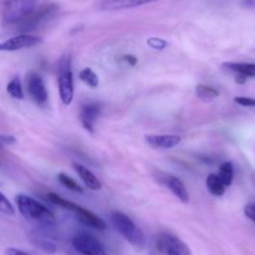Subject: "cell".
Returning a JSON list of instances; mask_svg holds the SVG:
<instances>
[{"label": "cell", "instance_id": "cell-18", "mask_svg": "<svg viewBox=\"0 0 255 255\" xmlns=\"http://www.w3.org/2000/svg\"><path fill=\"white\" fill-rule=\"evenodd\" d=\"M31 243L35 245L38 249L43 250V252L48 253V254H55L56 250H58V247L55 245V243H53L51 240L46 239V238L40 237V235L35 234L30 238Z\"/></svg>", "mask_w": 255, "mask_h": 255}, {"label": "cell", "instance_id": "cell-10", "mask_svg": "<svg viewBox=\"0 0 255 255\" xmlns=\"http://www.w3.org/2000/svg\"><path fill=\"white\" fill-rule=\"evenodd\" d=\"M158 179L161 184H164L173 193L174 197L178 198L181 203L185 204V203L189 202V191L180 179H178L174 175H170V174H161L160 178Z\"/></svg>", "mask_w": 255, "mask_h": 255}, {"label": "cell", "instance_id": "cell-21", "mask_svg": "<svg viewBox=\"0 0 255 255\" xmlns=\"http://www.w3.org/2000/svg\"><path fill=\"white\" fill-rule=\"evenodd\" d=\"M6 92H8V94L10 95L11 98H14V99H24L23 85H21L19 77L13 78V79L8 83V85H6Z\"/></svg>", "mask_w": 255, "mask_h": 255}, {"label": "cell", "instance_id": "cell-4", "mask_svg": "<svg viewBox=\"0 0 255 255\" xmlns=\"http://www.w3.org/2000/svg\"><path fill=\"white\" fill-rule=\"evenodd\" d=\"M59 95L64 105H70L74 99V79H73L72 59L69 55L61 56L58 64Z\"/></svg>", "mask_w": 255, "mask_h": 255}, {"label": "cell", "instance_id": "cell-22", "mask_svg": "<svg viewBox=\"0 0 255 255\" xmlns=\"http://www.w3.org/2000/svg\"><path fill=\"white\" fill-rule=\"evenodd\" d=\"M48 199L50 200V202L53 203L54 205H58V207L63 208V209L70 210V212H73V213H74L75 210L78 209V207H79V205L75 204V203L69 202V200H67V199H64L63 197L55 194V193H49Z\"/></svg>", "mask_w": 255, "mask_h": 255}, {"label": "cell", "instance_id": "cell-19", "mask_svg": "<svg viewBox=\"0 0 255 255\" xmlns=\"http://www.w3.org/2000/svg\"><path fill=\"white\" fill-rule=\"evenodd\" d=\"M195 95L204 102H212L219 97V92L215 88L209 87V85L199 84L195 88Z\"/></svg>", "mask_w": 255, "mask_h": 255}, {"label": "cell", "instance_id": "cell-32", "mask_svg": "<svg viewBox=\"0 0 255 255\" xmlns=\"http://www.w3.org/2000/svg\"><path fill=\"white\" fill-rule=\"evenodd\" d=\"M123 59H124V60L129 64V65H131V67H134V65L138 63V59H136L134 55H124V58Z\"/></svg>", "mask_w": 255, "mask_h": 255}, {"label": "cell", "instance_id": "cell-20", "mask_svg": "<svg viewBox=\"0 0 255 255\" xmlns=\"http://www.w3.org/2000/svg\"><path fill=\"white\" fill-rule=\"evenodd\" d=\"M218 176L220 180L223 181L225 186H230L233 183V178H234V166L230 161H224L222 165L219 166V171H218Z\"/></svg>", "mask_w": 255, "mask_h": 255}, {"label": "cell", "instance_id": "cell-24", "mask_svg": "<svg viewBox=\"0 0 255 255\" xmlns=\"http://www.w3.org/2000/svg\"><path fill=\"white\" fill-rule=\"evenodd\" d=\"M58 179H59V181H60L61 185H64L65 188L69 189V190L75 191V193H83V191H84L83 190L82 186H80L79 184L74 180V179L70 178V176H68L67 174L60 173L58 175Z\"/></svg>", "mask_w": 255, "mask_h": 255}, {"label": "cell", "instance_id": "cell-11", "mask_svg": "<svg viewBox=\"0 0 255 255\" xmlns=\"http://www.w3.org/2000/svg\"><path fill=\"white\" fill-rule=\"evenodd\" d=\"M223 68L228 72L233 73L237 77V82L243 84L248 78H255V64L254 63H228L223 64Z\"/></svg>", "mask_w": 255, "mask_h": 255}, {"label": "cell", "instance_id": "cell-17", "mask_svg": "<svg viewBox=\"0 0 255 255\" xmlns=\"http://www.w3.org/2000/svg\"><path fill=\"white\" fill-rule=\"evenodd\" d=\"M205 184H207V189L209 190L210 194L214 195V197H222L227 190V186L223 184L218 174H209Z\"/></svg>", "mask_w": 255, "mask_h": 255}, {"label": "cell", "instance_id": "cell-29", "mask_svg": "<svg viewBox=\"0 0 255 255\" xmlns=\"http://www.w3.org/2000/svg\"><path fill=\"white\" fill-rule=\"evenodd\" d=\"M5 255H31L30 253L25 252V250L18 249V248H8L5 250Z\"/></svg>", "mask_w": 255, "mask_h": 255}, {"label": "cell", "instance_id": "cell-25", "mask_svg": "<svg viewBox=\"0 0 255 255\" xmlns=\"http://www.w3.org/2000/svg\"><path fill=\"white\" fill-rule=\"evenodd\" d=\"M0 213L5 215L15 214V209H14L13 204L9 202V199L3 194V193H0Z\"/></svg>", "mask_w": 255, "mask_h": 255}, {"label": "cell", "instance_id": "cell-13", "mask_svg": "<svg viewBox=\"0 0 255 255\" xmlns=\"http://www.w3.org/2000/svg\"><path fill=\"white\" fill-rule=\"evenodd\" d=\"M146 143L156 149H171L179 145L181 138L175 134H153L145 136Z\"/></svg>", "mask_w": 255, "mask_h": 255}, {"label": "cell", "instance_id": "cell-1", "mask_svg": "<svg viewBox=\"0 0 255 255\" xmlns=\"http://www.w3.org/2000/svg\"><path fill=\"white\" fill-rule=\"evenodd\" d=\"M15 202L20 214L30 223L40 228H53L56 225L53 213L34 198L20 194L16 197Z\"/></svg>", "mask_w": 255, "mask_h": 255}, {"label": "cell", "instance_id": "cell-14", "mask_svg": "<svg viewBox=\"0 0 255 255\" xmlns=\"http://www.w3.org/2000/svg\"><path fill=\"white\" fill-rule=\"evenodd\" d=\"M158 0H104L99 5L103 10H123V9H131L136 6L145 5V4L155 3Z\"/></svg>", "mask_w": 255, "mask_h": 255}, {"label": "cell", "instance_id": "cell-33", "mask_svg": "<svg viewBox=\"0 0 255 255\" xmlns=\"http://www.w3.org/2000/svg\"><path fill=\"white\" fill-rule=\"evenodd\" d=\"M166 255H180V254H179V253L176 252V250H169L168 254H166Z\"/></svg>", "mask_w": 255, "mask_h": 255}, {"label": "cell", "instance_id": "cell-2", "mask_svg": "<svg viewBox=\"0 0 255 255\" xmlns=\"http://www.w3.org/2000/svg\"><path fill=\"white\" fill-rule=\"evenodd\" d=\"M112 223L117 232L127 240L129 244L138 249H143L146 245V238L140 228L136 227L135 223L124 213L114 212L112 214Z\"/></svg>", "mask_w": 255, "mask_h": 255}, {"label": "cell", "instance_id": "cell-28", "mask_svg": "<svg viewBox=\"0 0 255 255\" xmlns=\"http://www.w3.org/2000/svg\"><path fill=\"white\" fill-rule=\"evenodd\" d=\"M244 214L247 215L248 219L255 223V203H250L244 208Z\"/></svg>", "mask_w": 255, "mask_h": 255}, {"label": "cell", "instance_id": "cell-27", "mask_svg": "<svg viewBox=\"0 0 255 255\" xmlns=\"http://www.w3.org/2000/svg\"><path fill=\"white\" fill-rule=\"evenodd\" d=\"M234 102L238 105H242V107H248V108H255V99L254 98L249 97H237L234 99Z\"/></svg>", "mask_w": 255, "mask_h": 255}, {"label": "cell", "instance_id": "cell-6", "mask_svg": "<svg viewBox=\"0 0 255 255\" xmlns=\"http://www.w3.org/2000/svg\"><path fill=\"white\" fill-rule=\"evenodd\" d=\"M155 250L161 255H166L169 250H176L180 255H190V250L185 243L170 233H163L156 237Z\"/></svg>", "mask_w": 255, "mask_h": 255}, {"label": "cell", "instance_id": "cell-16", "mask_svg": "<svg viewBox=\"0 0 255 255\" xmlns=\"http://www.w3.org/2000/svg\"><path fill=\"white\" fill-rule=\"evenodd\" d=\"M74 166L75 171L78 173V175L80 176V179L83 180L84 185L87 188H89L90 190H100L102 189V183H100L99 179L87 168V166L82 165L79 163H74L73 164Z\"/></svg>", "mask_w": 255, "mask_h": 255}, {"label": "cell", "instance_id": "cell-15", "mask_svg": "<svg viewBox=\"0 0 255 255\" xmlns=\"http://www.w3.org/2000/svg\"><path fill=\"white\" fill-rule=\"evenodd\" d=\"M74 214L77 215L78 220H79L80 223H83L84 225H87V227L93 228V229H97V230L107 229V223H105L102 218H99L97 214L90 212V210L80 207V205L78 207V209L75 210Z\"/></svg>", "mask_w": 255, "mask_h": 255}, {"label": "cell", "instance_id": "cell-8", "mask_svg": "<svg viewBox=\"0 0 255 255\" xmlns=\"http://www.w3.org/2000/svg\"><path fill=\"white\" fill-rule=\"evenodd\" d=\"M41 38L30 34H19V35L9 38L8 40L0 43V51H16L21 49L33 48L41 43Z\"/></svg>", "mask_w": 255, "mask_h": 255}, {"label": "cell", "instance_id": "cell-31", "mask_svg": "<svg viewBox=\"0 0 255 255\" xmlns=\"http://www.w3.org/2000/svg\"><path fill=\"white\" fill-rule=\"evenodd\" d=\"M0 143L3 144H8V145H10V144H14L15 143V138L14 136H10V135H0Z\"/></svg>", "mask_w": 255, "mask_h": 255}, {"label": "cell", "instance_id": "cell-7", "mask_svg": "<svg viewBox=\"0 0 255 255\" xmlns=\"http://www.w3.org/2000/svg\"><path fill=\"white\" fill-rule=\"evenodd\" d=\"M58 10L59 6L56 4H48V5L41 6V8L36 9L31 15H29L25 20L18 24L19 29H21V30H33L36 26L40 25L41 23L53 18L58 13Z\"/></svg>", "mask_w": 255, "mask_h": 255}, {"label": "cell", "instance_id": "cell-9", "mask_svg": "<svg viewBox=\"0 0 255 255\" xmlns=\"http://www.w3.org/2000/svg\"><path fill=\"white\" fill-rule=\"evenodd\" d=\"M26 88L31 99L38 105H44L48 102V90L44 84L43 78L36 73H30L26 79Z\"/></svg>", "mask_w": 255, "mask_h": 255}, {"label": "cell", "instance_id": "cell-23", "mask_svg": "<svg viewBox=\"0 0 255 255\" xmlns=\"http://www.w3.org/2000/svg\"><path fill=\"white\" fill-rule=\"evenodd\" d=\"M79 78L82 82H84L88 87L93 88V89L98 88V85H99V78L95 74L94 70H92L90 68L83 69L82 72L79 73Z\"/></svg>", "mask_w": 255, "mask_h": 255}, {"label": "cell", "instance_id": "cell-26", "mask_svg": "<svg viewBox=\"0 0 255 255\" xmlns=\"http://www.w3.org/2000/svg\"><path fill=\"white\" fill-rule=\"evenodd\" d=\"M146 44H148L151 49H155V50H164V49L168 46V41L160 38H155V36L149 38L148 40H146Z\"/></svg>", "mask_w": 255, "mask_h": 255}, {"label": "cell", "instance_id": "cell-12", "mask_svg": "<svg viewBox=\"0 0 255 255\" xmlns=\"http://www.w3.org/2000/svg\"><path fill=\"white\" fill-rule=\"evenodd\" d=\"M100 112H102V107L98 103H89V104L84 105L80 112V122H82L83 127L89 133H94L95 123H97L98 118H99Z\"/></svg>", "mask_w": 255, "mask_h": 255}, {"label": "cell", "instance_id": "cell-3", "mask_svg": "<svg viewBox=\"0 0 255 255\" xmlns=\"http://www.w3.org/2000/svg\"><path fill=\"white\" fill-rule=\"evenodd\" d=\"M38 0H5L3 3L4 24H20L36 10Z\"/></svg>", "mask_w": 255, "mask_h": 255}, {"label": "cell", "instance_id": "cell-30", "mask_svg": "<svg viewBox=\"0 0 255 255\" xmlns=\"http://www.w3.org/2000/svg\"><path fill=\"white\" fill-rule=\"evenodd\" d=\"M240 5L245 9H255V0H242Z\"/></svg>", "mask_w": 255, "mask_h": 255}, {"label": "cell", "instance_id": "cell-5", "mask_svg": "<svg viewBox=\"0 0 255 255\" xmlns=\"http://www.w3.org/2000/svg\"><path fill=\"white\" fill-rule=\"evenodd\" d=\"M73 247L82 255H108L104 245L88 233H79L72 240Z\"/></svg>", "mask_w": 255, "mask_h": 255}]
</instances>
